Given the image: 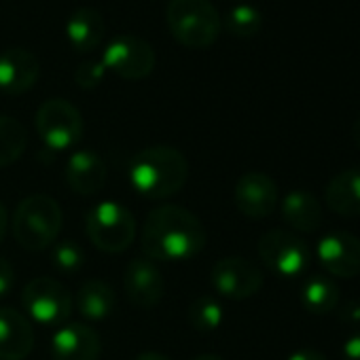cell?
<instances>
[{
  "label": "cell",
  "instance_id": "obj_1",
  "mask_svg": "<svg viewBox=\"0 0 360 360\" xmlns=\"http://www.w3.org/2000/svg\"><path fill=\"white\" fill-rule=\"evenodd\" d=\"M208 242L204 223L183 206H159L148 212L140 244L150 261L195 259Z\"/></svg>",
  "mask_w": 360,
  "mask_h": 360
},
{
  "label": "cell",
  "instance_id": "obj_2",
  "mask_svg": "<svg viewBox=\"0 0 360 360\" xmlns=\"http://www.w3.org/2000/svg\"><path fill=\"white\" fill-rule=\"evenodd\" d=\"M189 178L187 157L174 146L155 144L140 150L129 163V183L148 200H165L185 187Z\"/></svg>",
  "mask_w": 360,
  "mask_h": 360
},
{
  "label": "cell",
  "instance_id": "obj_3",
  "mask_svg": "<svg viewBox=\"0 0 360 360\" xmlns=\"http://www.w3.org/2000/svg\"><path fill=\"white\" fill-rule=\"evenodd\" d=\"M165 20L172 37L189 49H208L223 30V18L210 0H169Z\"/></svg>",
  "mask_w": 360,
  "mask_h": 360
},
{
  "label": "cell",
  "instance_id": "obj_4",
  "mask_svg": "<svg viewBox=\"0 0 360 360\" xmlns=\"http://www.w3.org/2000/svg\"><path fill=\"white\" fill-rule=\"evenodd\" d=\"M62 223H64V214L53 198L30 195L15 210L13 236L22 248L30 252H39L58 242Z\"/></svg>",
  "mask_w": 360,
  "mask_h": 360
},
{
  "label": "cell",
  "instance_id": "obj_5",
  "mask_svg": "<svg viewBox=\"0 0 360 360\" xmlns=\"http://www.w3.org/2000/svg\"><path fill=\"white\" fill-rule=\"evenodd\" d=\"M85 229L91 244L108 255L127 250L136 240V221L131 212L117 202H100L89 208Z\"/></svg>",
  "mask_w": 360,
  "mask_h": 360
},
{
  "label": "cell",
  "instance_id": "obj_6",
  "mask_svg": "<svg viewBox=\"0 0 360 360\" xmlns=\"http://www.w3.org/2000/svg\"><path fill=\"white\" fill-rule=\"evenodd\" d=\"M22 303L30 320L43 326H62L68 322L75 301L70 290L51 276H39L24 286Z\"/></svg>",
  "mask_w": 360,
  "mask_h": 360
},
{
  "label": "cell",
  "instance_id": "obj_7",
  "mask_svg": "<svg viewBox=\"0 0 360 360\" xmlns=\"http://www.w3.org/2000/svg\"><path fill=\"white\" fill-rule=\"evenodd\" d=\"M37 131L45 146L56 153V150H66L75 146L83 138V115L79 108L62 98H51L41 104L37 110Z\"/></svg>",
  "mask_w": 360,
  "mask_h": 360
},
{
  "label": "cell",
  "instance_id": "obj_8",
  "mask_svg": "<svg viewBox=\"0 0 360 360\" xmlns=\"http://www.w3.org/2000/svg\"><path fill=\"white\" fill-rule=\"evenodd\" d=\"M257 250L265 267L282 278H297L305 274L311 263L309 246L299 236L284 229H271L263 233Z\"/></svg>",
  "mask_w": 360,
  "mask_h": 360
},
{
  "label": "cell",
  "instance_id": "obj_9",
  "mask_svg": "<svg viewBox=\"0 0 360 360\" xmlns=\"http://www.w3.org/2000/svg\"><path fill=\"white\" fill-rule=\"evenodd\" d=\"M155 49L144 39L129 34L112 39L102 53L104 68L125 81L146 79L155 70Z\"/></svg>",
  "mask_w": 360,
  "mask_h": 360
},
{
  "label": "cell",
  "instance_id": "obj_10",
  "mask_svg": "<svg viewBox=\"0 0 360 360\" xmlns=\"http://www.w3.org/2000/svg\"><path fill=\"white\" fill-rule=\"evenodd\" d=\"M210 282L214 290L227 299L242 301L255 297L263 288V271L242 257H225L214 263L210 271Z\"/></svg>",
  "mask_w": 360,
  "mask_h": 360
},
{
  "label": "cell",
  "instance_id": "obj_11",
  "mask_svg": "<svg viewBox=\"0 0 360 360\" xmlns=\"http://www.w3.org/2000/svg\"><path fill=\"white\" fill-rule=\"evenodd\" d=\"M316 255L324 271L333 278H354L360 274V238L354 233H326L318 242Z\"/></svg>",
  "mask_w": 360,
  "mask_h": 360
},
{
  "label": "cell",
  "instance_id": "obj_12",
  "mask_svg": "<svg viewBox=\"0 0 360 360\" xmlns=\"http://www.w3.org/2000/svg\"><path fill=\"white\" fill-rule=\"evenodd\" d=\"M278 185L263 172H246L236 185V206L248 219H265L278 208Z\"/></svg>",
  "mask_w": 360,
  "mask_h": 360
},
{
  "label": "cell",
  "instance_id": "obj_13",
  "mask_svg": "<svg viewBox=\"0 0 360 360\" xmlns=\"http://www.w3.org/2000/svg\"><path fill=\"white\" fill-rule=\"evenodd\" d=\"M123 288L131 305L150 309L163 299L165 282L155 261H150L148 257H138L125 269Z\"/></svg>",
  "mask_w": 360,
  "mask_h": 360
},
{
  "label": "cell",
  "instance_id": "obj_14",
  "mask_svg": "<svg viewBox=\"0 0 360 360\" xmlns=\"http://www.w3.org/2000/svg\"><path fill=\"white\" fill-rule=\"evenodd\" d=\"M100 352V335L83 322L62 324L51 337L53 360H98Z\"/></svg>",
  "mask_w": 360,
  "mask_h": 360
},
{
  "label": "cell",
  "instance_id": "obj_15",
  "mask_svg": "<svg viewBox=\"0 0 360 360\" xmlns=\"http://www.w3.org/2000/svg\"><path fill=\"white\" fill-rule=\"evenodd\" d=\"M41 75L39 58L22 47H11L0 53V91L9 96L26 94L34 87Z\"/></svg>",
  "mask_w": 360,
  "mask_h": 360
},
{
  "label": "cell",
  "instance_id": "obj_16",
  "mask_svg": "<svg viewBox=\"0 0 360 360\" xmlns=\"http://www.w3.org/2000/svg\"><path fill=\"white\" fill-rule=\"evenodd\" d=\"M34 328L15 307H0V360H24L32 352Z\"/></svg>",
  "mask_w": 360,
  "mask_h": 360
},
{
  "label": "cell",
  "instance_id": "obj_17",
  "mask_svg": "<svg viewBox=\"0 0 360 360\" xmlns=\"http://www.w3.org/2000/svg\"><path fill=\"white\" fill-rule=\"evenodd\" d=\"M66 180L75 193L96 195L106 185V163L96 150H77L66 163Z\"/></svg>",
  "mask_w": 360,
  "mask_h": 360
},
{
  "label": "cell",
  "instance_id": "obj_18",
  "mask_svg": "<svg viewBox=\"0 0 360 360\" xmlns=\"http://www.w3.org/2000/svg\"><path fill=\"white\" fill-rule=\"evenodd\" d=\"M324 202L339 217H360V167L333 176L324 189Z\"/></svg>",
  "mask_w": 360,
  "mask_h": 360
},
{
  "label": "cell",
  "instance_id": "obj_19",
  "mask_svg": "<svg viewBox=\"0 0 360 360\" xmlns=\"http://www.w3.org/2000/svg\"><path fill=\"white\" fill-rule=\"evenodd\" d=\"M104 34H106V20L94 7H81L72 11V15L68 18L66 37L70 45L81 53L98 49L100 43L104 41Z\"/></svg>",
  "mask_w": 360,
  "mask_h": 360
},
{
  "label": "cell",
  "instance_id": "obj_20",
  "mask_svg": "<svg viewBox=\"0 0 360 360\" xmlns=\"http://www.w3.org/2000/svg\"><path fill=\"white\" fill-rule=\"evenodd\" d=\"M282 217L301 233H314L322 227V206L309 191L297 189L286 193L282 200Z\"/></svg>",
  "mask_w": 360,
  "mask_h": 360
},
{
  "label": "cell",
  "instance_id": "obj_21",
  "mask_svg": "<svg viewBox=\"0 0 360 360\" xmlns=\"http://www.w3.org/2000/svg\"><path fill=\"white\" fill-rule=\"evenodd\" d=\"M77 307L87 320H104L115 309V290L104 280H87L77 295Z\"/></svg>",
  "mask_w": 360,
  "mask_h": 360
},
{
  "label": "cell",
  "instance_id": "obj_22",
  "mask_svg": "<svg viewBox=\"0 0 360 360\" xmlns=\"http://www.w3.org/2000/svg\"><path fill=\"white\" fill-rule=\"evenodd\" d=\"M299 299H301V305L309 314L326 316L339 303V286L328 276L316 274L309 280H305V284L301 286Z\"/></svg>",
  "mask_w": 360,
  "mask_h": 360
},
{
  "label": "cell",
  "instance_id": "obj_23",
  "mask_svg": "<svg viewBox=\"0 0 360 360\" xmlns=\"http://www.w3.org/2000/svg\"><path fill=\"white\" fill-rule=\"evenodd\" d=\"M26 146H28L26 127L9 115H0V167L15 163L26 153Z\"/></svg>",
  "mask_w": 360,
  "mask_h": 360
},
{
  "label": "cell",
  "instance_id": "obj_24",
  "mask_svg": "<svg viewBox=\"0 0 360 360\" xmlns=\"http://www.w3.org/2000/svg\"><path fill=\"white\" fill-rule=\"evenodd\" d=\"M187 318H189V324H191L193 330L212 333L223 324L225 311H223V305L217 299H212L208 295H202L189 305Z\"/></svg>",
  "mask_w": 360,
  "mask_h": 360
},
{
  "label": "cell",
  "instance_id": "obj_25",
  "mask_svg": "<svg viewBox=\"0 0 360 360\" xmlns=\"http://www.w3.org/2000/svg\"><path fill=\"white\" fill-rule=\"evenodd\" d=\"M225 30L238 39H250L255 37L261 26H263V15L259 13L257 7L250 5H238L233 9H229V13L225 15Z\"/></svg>",
  "mask_w": 360,
  "mask_h": 360
},
{
  "label": "cell",
  "instance_id": "obj_26",
  "mask_svg": "<svg viewBox=\"0 0 360 360\" xmlns=\"http://www.w3.org/2000/svg\"><path fill=\"white\" fill-rule=\"evenodd\" d=\"M51 263L62 271V274H77L85 267V252L75 240H62L53 244L51 252Z\"/></svg>",
  "mask_w": 360,
  "mask_h": 360
},
{
  "label": "cell",
  "instance_id": "obj_27",
  "mask_svg": "<svg viewBox=\"0 0 360 360\" xmlns=\"http://www.w3.org/2000/svg\"><path fill=\"white\" fill-rule=\"evenodd\" d=\"M106 68L102 64V60H87V62H81L75 70V83L81 87V89H94L98 87L104 77H106Z\"/></svg>",
  "mask_w": 360,
  "mask_h": 360
},
{
  "label": "cell",
  "instance_id": "obj_28",
  "mask_svg": "<svg viewBox=\"0 0 360 360\" xmlns=\"http://www.w3.org/2000/svg\"><path fill=\"white\" fill-rule=\"evenodd\" d=\"M13 284H15V271L5 257H0V297L9 295L13 290Z\"/></svg>",
  "mask_w": 360,
  "mask_h": 360
},
{
  "label": "cell",
  "instance_id": "obj_29",
  "mask_svg": "<svg viewBox=\"0 0 360 360\" xmlns=\"http://www.w3.org/2000/svg\"><path fill=\"white\" fill-rule=\"evenodd\" d=\"M343 360H360V330L345 339V343H343Z\"/></svg>",
  "mask_w": 360,
  "mask_h": 360
},
{
  "label": "cell",
  "instance_id": "obj_30",
  "mask_svg": "<svg viewBox=\"0 0 360 360\" xmlns=\"http://www.w3.org/2000/svg\"><path fill=\"white\" fill-rule=\"evenodd\" d=\"M288 360H326L324 354L316 352V349H297L288 356Z\"/></svg>",
  "mask_w": 360,
  "mask_h": 360
},
{
  "label": "cell",
  "instance_id": "obj_31",
  "mask_svg": "<svg viewBox=\"0 0 360 360\" xmlns=\"http://www.w3.org/2000/svg\"><path fill=\"white\" fill-rule=\"evenodd\" d=\"M7 223H9V219H7V208H5V204H3V202H0V242L5 240Z\"/></svg>",
  "mask_w": 360,
  "mask_h": 360
},
{
  "label": "cell",
  "instance_id": "obj_32",
  "mask_svg": "<svg viewBox=\"0 0 360 360\" xmlns=\"http://www.w3.org/2000/svg\"><path fill=\"white\" fill-rule=\"evenodd\" d=\"M136 360H169V358L159 352H144V354H138Z\"/></svg>",
  "mask_w": 360,
  "mask_h": 360
},
{
  "label": "cell",
  "instance_id": "obj_33",
  "mask_svg": "<svg viewBox=\"0 0 360 360\" xmlns=\"http://www.w3.org/2000/svg\"><path fill=\"white\" fill-rule=\"evenodd\" d=\"M352 142L356 144V148H360V117L352 125Z\"/></svg>",
  "mask_w": 360,
  "mask_h": 360
},
{
  "label": "cell",
  "instance_id": "obj_34",
  "mask_svg": "<svg viewBox=\"0 0 360 360\" xmlns=\"http://www.w3.org/2000/svg\"><path fill=\"white\" fill-rule=\"evenodd\" d=\"M193 360H225V358H221V356H217V354H204V356H198V358H193Z\"/></svg>",
  "mask_w": 360,
  "mask_h": 360
}]
</instances>
